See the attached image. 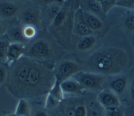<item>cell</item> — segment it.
I'll return each mask as SVG.
<instances>
[{
  "mask_svg": "<svg viewBox=\"0 0 134 116\" xmlns=\"http://www.w3.org/2000/svg\"><path fill=\"white\" fill-rule=\"evenodd\" d=\"M131 65L130 57L123 49L104 47L94 51L83 62L82 70L114 76L126 71Z\"/></svg>",
  "mask_w": 134,
  "mask_h": 116,
  "instance_id": "1",
  "label": "cell"
},
{
  "mask_svg": "<svg viewBox=\"0 0 134 116\" xmlns=\"http://www.w3.org/2000/svg\"><path fill=\"white\" fill-rule=\"evenodd\" d=\"M80 7V0H65L58 15L47 29L54 40L65 49L71 45L75 15Z\"/></svg>",
  "mask_w": 134,
  "mask_h": 116,
  "instance_id": "2",
  "label": "cell"
},
{
  "mask_svg": "<svg viewBox=\"0 0 134 116\" xmlns=\"http://www.w3.org/2000/svg\"><path fill=\"white\" fill-rule=\"evenodd\" d=\"M55 80L53 70L38 61L32 60L23 97L37 96L48 92Z\"/></svg>",
  "mask_w": 134,
  "mask_h": 116,
  "instance_id": "3",
  "label": "cell"
},
{
  "mask_svg": "<svg viewBox=\"0 0 134 116\" xmlns=\"http://www.w3.org/2000/svg\"><path fill=\"white\" fill-rule=\"evenodd\" d=\"M32 59L25 55L12 63L7 78L9 90L16 96L23 97Z\"/></svg>",
  "mask_w": 134,
  "mask_h": 116,
  "instance_id": "4",
  "label": "cell"
},
{
  "mask_svg": "<svg viewBox=\"0 0 134 116\" xmlns=\"http://www.w3.org/2000/svg\"><path fill=\"white\" fill-rule=\"evenodd\" d=\"M18 20L23 25H30L37 29L41 28V7L36 3L23 5L17 16Z\"/></svg>",
  "mask_w": 134,
  "mask_h": 116,
  "instance_id": "5",
  "label": "cell"
},
{
  "mask_svg": "<svg viewBox=\"0 0 134 116\" xmlns=\"http://www.w3.org/2000/svg\"><path fill=\"white\" fill-rule=\"evenodd\" d=\"M71 78L81 84L85 89L92 90H102L105 83L104 76L82 70Z\"/></svg>",
  "mask_w": 134,
  "mask_h": 116,
  "instance_id": "6",
  "label": "cell"
},
{
  "mask_svg": "<svg viewBox=\"0 0 134 116\" xmlns=\"http://www.w3.org/2000/svg\"><path fill=\"white\" fill-rule=\"evenodd\" d=\"M52 54V49L49 43L43 39L33 42L26 47L25 55L36 61L49 59Z\"/></svg>",
  "mask_w": 134,
  "mask_h": 116,
  "instance_id": "7",
  "label": "cell"
},
{
  "mask_svg": "<svg viewBox=\"0 0 134 116\" xmlns=\"http://www.w3.org/2000/svg\"><path fill=\"white\" fill-rule=\"evenodd\" d=\"M82 70V66L76 62L72 61H65L56 66L53 71L56 79L61 83L71 78L73 75Z\"/></svg>",
  "mask_w": 134,
  "mask_h": 116,
  "instance_id": "8",
  "label": "cell"
},
{
  "mask_svg": "<svg viewBox=\"0 0 134 116\" xmlns=\"http://www.w3.org/2000/svg\"><path fill=\"white\" fill-rule=\"evenodd\" d=\"M98 103L104 110H112L121 106L117 95L109 89H102L98 94Z\"/></svg>",
  "mask_w": 134,
  "mask_h": 116,
  "instance_id": "9",
  "label": "cell"
},
{
  "mask_svg": "<svg viewBox=\"0 0 134 116\" xmlns=\"http://www.w3.org/2000/svg\"><path fill=\"white\" fill-rule=\"evenodd\" d=\"M63 2L55 3L41 7V28L47 29L58 15Z\"/></svg>",
  "mask_w": 134,
  "mask_h": 116,
  "instance_id": "10",
  "label": "cell"
},
{
  "mask_svg": "<svg viewBox=\"0 0 134 116\" xmlns=\"http://www.w3.org/2000/svg\"><path fill=\"white\" fill-rule=\"evenodd\" d=\"M23 5L10 0H1V19L4 21L17 17L20 12Z\"/></svg>",
  "mask_w": 134,
  "mask_h": 116,
  "instance_id": "11",
  "label": "cell"
},
{
  "mask_svg": "<svg viewBox=\"0 0 134 116\" xmlns=\"http://www.w3.org/2000/svg\"><path fill=\"white\" fill-rule=\"evenodd\" d=\"M93 32L94 31L92 30L87 25L84 16V10L80 7L77 10L75 15L73 34L81 38L92 35Z\"/></svg>",
  "mask_w": 134,
  "mask_h": 116,
  "instance_id": "12",
  "label": "cell"
},
{
  "mask_svg": "<svg viewBox=\"0 0 134 116\" xmlns=\"http://www.w3.org/2000/svg\"><path fill=\"white\" fill-rule=\"evenodd\" d=\"M64 93L60 86V82H55L49 91L46 100V107L48 109L57 108L63 99Z\"/></svg>",
  "mask_w": 134,
  "mask_h": 116,
  "instance_id": "13",
  "label": "cell"
},
{
  "mask_svg": "<svg viewBox=\"0 0 134 116\" xmlns=\"http://www.w3.org/2000/svg\"><path fill=\"white\" fill-rule=\"evenodd\" d=\"M5 35L13 42L25 44L28 42L23 34V26L18 20L13 21L8 26Z\"/></svg>",
  "mask_w": 134,
  "mask_h": 116,
  "instance_id": "14",
  "label": "cell"
},
{
  "mask_svg": "<svg viewBox=\"0 0 134 116\" xmlns=\"http://www.w3.org/2000/svg\"><path fill=\"white\" fill-rule=\"evenodd\" d=\"M26 47L25 44L18 42H10L7 53V62L11 63L18 60L25 55Z\"/></svg>",
  "mask_w": 134,
  "mask_h": 116,
  "instance_id": "15",
  "label": "cell"
},
{
  "mask_svg": "<svg viewBox=\"0 0 134 116\" xmlns=\"http://www.w3.org/2000/svg\"><path fill=\"white\" fill-rule=\"evenodd\" d=\"M60 86L64 94H81L85 89L81 84L72 78L61 82Z\"/></svg>",
  "mask_w": 134,
  "mask_h": 116,
  "instance_id": "16",
  "label": "cell"
},
{
  "mask_svg": "<svg viewBox=\"0 0 134 116\" xmlns=\"http://www.w3.org/2000/svg\"><path fill=\"white\" fill-rule=\"evenodd\" d=\"M84 16L87 25L93 31L99 30L103 27L102 20L92 13L84 10Z\"/></svg>",
  "mask_w": 134,
  "mask_h": 116,
  "instance_id": "17",
  "label": "cell"
},
{
  "mask_svg": "<svg viewBox=\"0 0 134 116\" xmlns=\"http://www.w3.org/2000/svg\"><path fill=\"white\" fill-rule=\"evenodd\" d=\"M127 85V79L125 77H117L111 80L108 85L109 88L116 95L122 94Z\"/></svg>",
  "mask_w": 134,
  "mask_h": 116,
  "instance_id": "18",
  "label": "cell"
},
{
  "mask_svg": "<svg viewBox=\"0 0 134 116\" xmlns=\"http://www.w3.org/2000/svg\"><path fill=\"white\" fill-rule=\"evenodd\" d=\"M96 42V37L92 35L81 37L76 43V48L81 51H85L91 49Z\"/></svg>",
  "mask_w": 134,
  "mask_h": 116,
  "instance_id": "19",
  "label": "cell"
},
{
  "mask_svg": "<svg viewBox=\"0 0 134 116\" xmlns=\"http://www.w3.org/2000/svg\"><path fill=\"white\" fill-rule=\"evenodd\" d=\"M30 113V106L24 99L19 100L15 111L16 116H28Z\"/></svg>",
  "mask_w": 134,
  "mask_h": 116,
  "instance_id": "20",
  "label": "cell"
},
{
  "mask_svg": "<svg viewBox=\"0 0 134 116\" xmlns=\"http://www.w3.org/2000/svg\"><path fill=\"white\" fill-rule=\"evenodd\" d=\"M7 38H1L0 42V59L1 63H6L7 62V53L9 45L10 42Z\"/></svg>",
  "mask_w": 134,
  "mask_h": 116,
  "instance_id": "21",
  "label": "cell"
},
{
  "mask_svg": "<svg viewBox=\"0 0 134 116\" xmlns=\"http://www.w3.org/2000/svg\"><path fill=\"white\" fill-rule=\"evenodd\" d=\"M86 4L90 11L97 16L98 15L103 16L104 13L103 11L100 3L96 0H87Z\"/></svg>",
  "mask_w": 134,
  "mask_h": 116,
  "instance_id": "22",
  "label": "cell"
},
{
  "mask_svg": "<svg viewBox=\"0 0 134 116\" xmlns=\"http://www.w3.org/2000/svg\"><path fill=\"white\" fill-rule=\"evenodd\" d=\"M38 29L33 26H23V34L25 39L27 41L33 39L37 36Z\"/></svg>",
  "mask_w": 134,
  "mask_h": 116,
  "instance_id": "23",
  "label": "cell"
},
{
  "mask_svg": "<svg viewBox=\"0 0 134 116\" xmlns=\"http://www.w3.org/2000/svg\"><path fill=\"white\" fill-rule=\"evenodd\" d=\"M123 25L128 31H134V13H130L125 16L123 20Z\"/></svg>",
  "mask_w": 134,
  "mask_h": 116,
  "instance_id": "24",
  "label": "cell"
},
{
  "mask_svg": "<svg viewBox=\"0 0 134 116\" xmlns=\"http://www.w3.org/2000/svg\"><path fill=\"white\" fill-rule=\"evenodd\" d=\"M117 0H105L100 3L103 13L106 15L114 6H116Z\"/></svg>",
  "mask_w": 134,
  "mask_h": 116,
  "instance_id": "25",
  "label": "cell"
},
{
  "mask_svg": "<svg viewBox=\"0 0 134 116\" xmlns=\"http://www.w3.org/2000/svg\"><path fill=\"white\" fill-rule=\"evenodd\" d=\"M104 110L105 116H125V111L121 106L112 110Z\"/></svg>",
  "mask_w": 134,
  "mask_h": 116,
  "instance_id": "26",
  "label": "cell"
},
{
  "mask_svg": "<svg viewBox=\"0 0 134 116\" xmlns=\"http://www.w3.org/2000/svg\"><path fill=\"white\" fill-rule=\"evenodd\" d=\"M8 69L5 65V63H1L0 67V83L3 84L7 80L8 76Z\"/></svg>",
  "mask_w": 134,
  "mask_h": 116,
  "instance_id": "27",
  "label": "cell"
},
{
  "mask_svg": "<svg viewBox=\"0 0 134 116\" xmlns=\"http://www.w3.org/2000/svg\"><path fill=\"white\" fill-rule=\"evenodd\" d=\"M134 0H117L116 6L128 8L133 9Z\"/></svg>",
  "mask_w": 134,
  "mask_h": 116,
  "instance_id": "28",
  "label": "cell"
},
{
  "mask_svg": "<svg viewBox=\"0 0 134 116\" xmlns=\"http://www.w3.org/2000/svg\"><path fill=\"white\" fill-rule=\"evenodd\" d=\"M87 108L83 105H80L75 107V116H86Z\"/></svg>",
  "mask_w": 134,
  "mask_h": 116,
  "instance_id": "29",
  "label": "cell"
},
{
  "mask_svg": "<svg viewBox=\"0 0 134 116\" xmlns=\"http://www.w3.org/2000/svg\"><path fill=\"white\" fill-rule=\"evenodd\" d=\"M36 3L40 7L58 2H64V0H35Z\"/></svg>",
  "mask_w": 134,
  "mask_h": 116,
  "instance_id": "30",
  "label": "cell"
},
{
  "mask_svg": "<svg viewBox=\"0 0 134 116\" xmlns=\"http://www.w3.org/2000/svg\"><path fill=\"white\" fill-rule=\"evenodd\" d=\"M65 116H75V107L73 106L68 107L65 110Z\"/></svg>",
  "mask_w": 134,
  "mask_h": 116,
  "instance_id": "31",
  "label": "cell"
},
{
  "mask_svg": "<svg viewBox=\"0 0 134 116\" xmlns=\"http://www.w3.org/2000/svg\"><path fill=\"white\" fill-rule=\"evenodd\" d=\"M130 97L131 100H134V78L131 82L129 88Z\"/></svg>",
  "mask_w": 134,
  "mask_h": 116,
  "instance_id": "32",
  "label": "cell"
},
{
  "mask_svg": "<svg viewBox=\"0 0 134 116\" xmlns=\"http://www.w3.org/2000/svg\"><path fill=\"white\" fill-rule=\"evenodd\" d=\"M53 116H65V110L59 109L58 110Z\"/></svg>",
  "mask_w": 134,
  "mask_h": 116,
  "instance_id": "33",
  "label": "cell"
},
{
  "mask_svg": "<svg viewBox=\"0 0 134 116\" xmlns=\"http://www.w3.org/2000/svg\"><path fill=\"white\" fill-rule=\"evenodd\" d=\"M12 1L15 2L16 3L22 4H26L28 3L29 2H30L31 1H33V0H10Z\"/></svg>",
  "mask_w": 134,
  "mask_h": 116,
  "instance_id": "34",
  "label": "cell"
},
{
  "mask_svg": "<svg viewBox=\"0 0 134 116\" xmlns=\"http://www.w3.org/2000/svg\"><path fill=\"white\" fill-rule=\"evenodd\" d=\"M36 116H48L47 113L43 111H39L37 112Z\"/></svg>",
  "mask_w": 134,
  "mask_h": 116,
  "instance_id": "35",
  "label": "cell"
},
{
  "mask_svg": "<svg viewBox=\"0 0 134 116\" xmlns=\"http://www.w3.org/2000/svg\"><path fill=\"white\" fill-rule=\"evenodd\" d=\"M133 110H131V109H130L129 110V112L128 113V115L127 114H126V113H125V116H134V113H133Z\"/></svg>",
  "mask_w": 134,
  "mask_h": 116,
  "instance_id": "36",
  "label": "cell"
},
{
  "mask_svg": "<svg viewBox=\"0 0 134 116\" xmlns=\"http://www.w3.org/2000/svg\"><path fill=\"white\" fill-rule=\"evenodd\" d=\"M96 1H97L99 2V3H101V2H103V1H105V0H96Z\"/></svg>",
  "mask_w": 134,
  "mask_h": 116,
  "instance_id": "37",
  "label": "cell"
},
{
  "mask_svg": "<svg viewBox=\"0 0 134 116\" xmlns=\"http://www.w3.org/2000/svg\"><path fill=\"white\" fill-rule=\"evenodd\" d=\"M6 116H16V115L15 114H9V115H7Z\"/></svg>",
  "mask_w": 134,
  "mask_h": 116,
  "instance_id": "38",
  "label": "cell"
},
{
  "mask_svg": "<svg viewBox=\"0 0 134 116\" xmlns=\"http://www.w3.org/2000/svg\"><path fill=\"white\" fill-rule=\"evenodd\" d=\"M133 9H134V5H133Z\"/></svg>",
  "mask_w": 134,
  "mask_h": 116,
  "instance_id": "39",
  "label": "cell"
}]
</instances>
